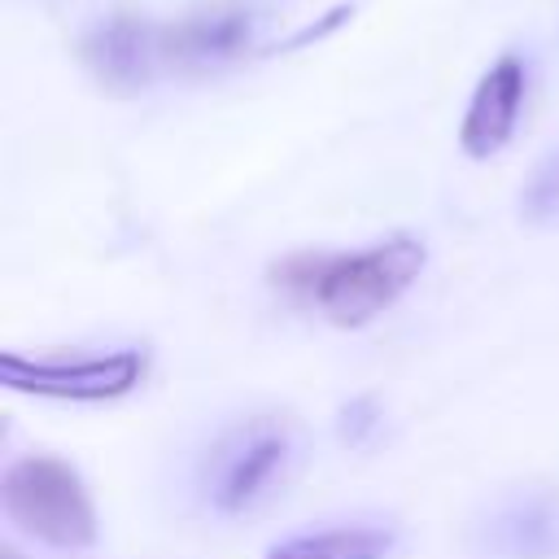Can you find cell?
I'll return each mask as SVG.
<instances>
[{"label":"cell","mask_w":559,"mask_h":559,"mask_svg":"<svg viewBox=\"0 0 559 559\" xmlns=\"http://www.w3.org/2000/svg\"><path fill=\"white\" fill-rule=\"evenodd\" d=\"M424 245L393 236L358 253H297L275 266V284L328 314L336 328H362L384 314L424 271Z\"/></svg>","instance_id":"obj_1"},{"label":"cell","mask_w":559,"mask_h":559,"mask_svg":"<svg viewBox=\"0 0 559 559\" xmlns=\"http://www.w3.org/2000/svg\"><path fill=\"white\" fill-rule=\"evenodd\" d=\"M4 515L44 546L83 550L96 542V507L79 480V472L48 454H26L9 463L0 480Z\"/></svg>","instance_id":"obj_2"},{"label":"cell","mask_w":559,"mask_h":559,"mask_svg":"<svg viewBox=\"0 0 559 559\" xmlns=\"http://www.w3.org/2000/svg\"><path fill=\"white\" fill-rule=\"evenodd\" d=\"M144 358L140 349H114L92 358H22L0 354V380L17 393L61 397V402H109L140 384Z\"/></svg>","instance_id":"obj_3"},{"label":"cell","mask_w":559,"mask_h":559,"mask_svg":"<svg viewBox=\"0 0 559 559\" xmlns=\"http://www.w3.org/2000/svg\"><path fill=\"white\" fill-rule=\"evenodd\" d=\"M524 87H528V74H524V61L515 52L498 57L480 74V83H476V92L467 100L463 127H459V144H463L467 157L485 162V157L507 148V140L515 135V122H520Z\"/></svg>","instance_id":"obj_4"},{"label":"cell","mask_w":559,"mask_h":559,"mask_svg":"<svg viewBox=\"0 0 559 559\" xmlns=\"http://www.w3.org/2000/svg\"><path fill=\"white\" fill-rule=\"evenodd\" d=\"M83 61L109 92H140L162 61V31L140 17H109L83 39Z\"/></svg>","instance_id":"obj_5"},{"label":"cell","mask_w":559,"mask_h":559,"mask_svg":"<svg viewBox=\"0 0 559 559\" xmlns=\"http://www.w3.org/2000/svg\"><path fill=\"white\" fill-rule=\"evenodd\" d=\"M288 428H275V424H253L249 432H240L231 441V450L223 454L218 463V476H214V502L223 511H245L253 507L271 485L275 476L284 472L288 463Z\"/></svg>","instance_id":"obj_6"},{"label":"cell","mask_w":559,"mask_h":559,"mask_svg":"<svg viewBox=\"0 0 559 559\" xmlns=\"http://www.w3.org/2000/svg\"><path fill=\"white\" fill-rule=\"evenodd\" d=\"M249 13L240 9H223V13H201L179 22L175 31H162V57L183 61V66H210V61H227L249 44Z\"/></svg>","instance_id":"obj_7"},{"label":"cell","mask_w":559,"mask_h":559,"mask_svg":"<svg viewBox=\"0 0 559 559\" xmlns=\"http://www.w3.org/2000/svg\"><path fill=\"white\" fill-rule=\"evenodd\" d=\"M393 550L389 528H328L275 546L266 559H384Z\"/></svg>","instance_id":"obj_8"},{"label":"cell","mask_w":559,"mask_h":559,"mask_svg":"<svg viewBox=\"0 0 559 559\" xmlns=\"http://www.w3.org/2000/svg\"><path fill=\"white\" fill-rule=\"evenodd\" d=\"M524 210H528V218H555L559 214V153H550L537 166L533 183L524 188Z\"/></svg>","instance_id":"obj_9"}]
</instances>
